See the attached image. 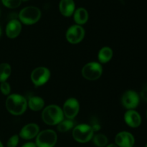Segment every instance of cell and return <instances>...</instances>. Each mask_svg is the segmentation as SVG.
<instances>
[{
	"label": "cell",
	"mask_w": 147,
	"mask_h": 147,
	"mask_svg": "<svg viewBox=\"0 0 147 147\" xmlns=\"http://www.w3.org/2000/svg\"><path fill=\"white\" fill-rule=\"evenodd\" d=\"M27 100L19 94H11L6 100V108L11 114L20 116L23 114L27 109Z\"/></svg>",
	"instance_id": "obj_1"
},
{
	"label": "cell",
	"mask_w": 147,
	"mask_h": 147,
	"mask_svg": "<svg viewBox=\"0 0 147 147\" xmlns=\"http://www.w3.org/2000/svg\"><path fill=\"white\" fill-rule=\"evenodd\" d=\"M42 119L47 125L54 126L58 124L64 120L63 109L56 105H50L43 110Z\"/></svg>",
	"instance_id": "obj_2"
},
{
	"label": "cell",
	"mask_w": 147,
	"mask_h": 147,
	"mask_svg": "<svg viewBox=\"0 0 147 147\" xmlns=\"http://www.w3.org/2000/svg\"><path fill=\"white\" fill-rule=\"evenodd\" d=\"M42 13L40 9L34 6H29L23 8L19 13L20 21L23 24L31 25L40 20Z\"/></svg>",
	"instance_id": "obj_3"
},
{
	"label": "cell",
	"mask_w": 147,
	"mask_h": 147,
	"mask_svg": "<svg viewBox=\"0 0 147 147\" xmlns=\"http://www.w3.org/2000/svg\"><path fill=\"white\" fill-rule=\"evenodd\" d=\"M93 131L91 126L88 124H80L73 129V137L79 143H87L93 137Z\"/></svg>",
	"instance_id": "obj_4"
},
{
	"label": "cell",
	"mask_w": 147,
	"mask_h": 147,
	"mask_svg": "<svg viewBox=\"0 0 147 147\" xmlns=\"http://www.w3.org/2000/svg\"><path fill=\"white\" fill-rule=\"evenodd\" d=\"M57 136L55 131L47 129L39 132L36 136L37 147H54L57 143Z\"/></svg>",
	"instance_id": "obj_5"
},
{
	"label": "cell",
	"mask_w": 147,
	"mask_h": 147,
	"mask_svg": "<svg viewBox=\"0 0 147 147\" xmlns=\"http://www.w3.org/2000/svg\"><path fill=\"white\" fill-rule=\"evenodd\" d=\"M103 68L100 63L96 62H90L83 66L82 69V75L88 80H96L101 76Z\"/></svg>",
	"instance_id": "obj_6"
},
{
	"label": "cell",
	"mask_w": 147,
	"mask_h": 147,
	"mask_svg": "<svg viewBox=\"0 0 147 147\" xmlns=\"http://www.w3.org/2000/svg\"><path fill=\"white\" fill-rule=\"evenodd\" d=\"M141 98L139 93L134 90H128L121 97V103L127 110H134L139 106Z\"/></svg>",
	"instance_id": "obj_7"
},
{
	"label": "cell",
	"mask_w": 147,
	"mask_h": 147,
	"mask_svg": "<svg viewBox=\"0 0 147 147\" xmlns=\"http://www.w3.org/2000/svg\"><path fill=\"white\" fill-rule=\"evenodd\" d=\"M50 77V72L45 67H36L31 73L32 82L36 86H42L47 83Z\"/></svg>",
	"instance_id": "obj_8"
},
{
	"label": "cell",
	"mask_w": 147,
	"mask_h": 147,
	"mask_svg": "<svg viewBox=\"0 0 147 147\" xmlns=\"http://www.w3.org/2000/svg\"><path fill=\"white\" fill-rule=\"evenodd\" d=\"M84 37V29L78 24L72 25L66 32V39L71 44H78L80 42Z\"/></svg>",
	"instance_id": "obj_9"
},
{
	"label": "cell",
	"mask_w": 147,
	"mask_h": 147,
	"mask_svg": "<svg viewBox=\"0 0 147 147\" xmlns=\"http://www.w3.org/2000/svg\"><path fill=\"white\" fill-rule=\"evenodd\" d=\"M80 111V104L74 98H68L63 105V114L67 119H73Z\"/></svg>",
	"instance_id": "obj_10"
},
{
	"label": "cell",
	"mask_w": 147,
	"mask_h": 147,
	"mask_svg": "<svg viewBox=\"0 0 147 147\" xmlns=\"http://www.w3.org/2000/svg\"><path fill=\"white\" fill-rule=\"evenodd\" d=\"M115 142L119 147H134L135 138L130 132L121 131L116 136Z\"/></svg>",
	"instance_id": "obj_11"
},
{
	"label": "cell",
	"mask_w": 147,
	"mask_h": 147,
	"mask_svg": "<svg viewBox=\"0 0 147 147\" xmlns=\"http://www.w3.org/2000/svg\"><path fill=\"white\" fill-rule=\"evenodd\" d=\"M124 121L129 127L136 129L141 126L142 119L140 113L136 110H128L124 114Z\"/></svg>",
	"instance_id": "obj_12"
},
{
	"label": "cell",
	"mask_w": 147,
	"mask_h": 147,
	"mask_svg": "<svg viewBox=\"0 0 147 147\" xmlns=\"http://www.w3.org/2000/svg\"><path fill=\"white\" fill-rule=\"evenodd\" d=\"M40 131V128L36 123H29L25 125L20 132V136L23 139L29 140L36 137Z\"/></svg>",
	"instance_id": "obj_13"
},
{
	"label": "cell",
	"mask_w": 147,
	"mask_h": 147,
	"mask_svg": "<svg viewBox=\"0 0 147 147\" xmlns=\"http://www.w3.org/2000/svg\"><path fill=\"white\" fill-rule=\"evenodd\" d=\"M22 31V24L20 21L13 19L10 20L6 27V34L9 38H16Z\"/></svg>",
	"instance_id": "obj_14"
},
{
	"label": "cell",
	"mask_w": 147,
	"mask_h": 147,
	"mask_svg": "<svg viewBox=\"0 0 147 147\" xmlns=\"http://www.w3.org/2000/svg\"><path fill=\"white\" fill-rule=\"evenodd\" d=\"M59 9L62 15L64 17H69L72 16L76 10L74 0H60Z\"/></svg>",
	"instance_id": "obj_15"
},
{
	"label": "cell",
	"mask_w": 147,
	"mask_h": 147,
	"mask_svg": "<svg viewBox=\"0 0 147 147\" xmlns=\"http://www.w3.org/2000/svg\"><path fill=\"white\" fill-rule=\"evenodd\" d=\"M73 18L76 24L81 26L82 24H84L87 22L88 20V13L85 8L80 7L75 10L73 13Z\"/></svg>",
	"instance_id": "obj_16"
},
{
	"label": "cell",
	"mask_w": 147,
	"mask_h": 147,
	"mask_svg": "<svg viewBox=\"0 0 147 147\" xmlns=\"http://www.w3.org/2000/svg\"><path fill=\"white\" fill-rule=\"evenodd\" d=\"M29 108L32 111H38L42 110L45 106V101L41 97L39 96H32L29 98L28 100Z\"/></svg>",
	"instance_id": "obj_17"
},
{
	"label": "cell",
	"mask_w": 147,
	"mask_h": 147,
	"mask_svg": "<svg viewBox=\"0 0 147 147\" xmlns=\"http://www.w3.org/2000/svg\"><path fill=\"white\" fill-rule=\"evenodd\" d=\"M98 60L101 63H106L111 60L113 57V50L109 47H104L100 49L98 53Z\"/></svg>",
	"instance_id": "obj_18"
},
{
	"label": "cell",
	"mask_w": 147,
	"mask_h": 147,
	"mask_svg": "<svg viewBox=\"0 0 147 147\" xmlns=\"http://www.w3.org/2000/svg\"><path fill=\"white\" fill-rule=\"evenodd\" d=\"M11 73V68L9 64L3 63L0 64V83L5 82Z\"/></svg>",
	"instance_id": "obj_19"
},
{
	"label": "cell",
	"mask_w": 147,
	"mask_h": 147,
	"mask_svg": "<svg viewBox=\"0 0 147 147\" xmlns=\"http://www.w3.org/2000/svg\"><path fill=\"white\" fill-rule=\"evenodd\" d=\"M93 142L95 146L98 147H105L107 146L109 140L106 135L103 134H98L93 136Z\"/></svg>",
	"instance_id": "obj_20"
},
{
	"label": "cell",
	"mask_w": 147,
	"mask_h": 147,
	"mask_svg": "<svg viewBox=\"0 0 147 147\" xmlns=\"http://www.w3.org/2000/svg\"><path fill=\"white\" fill-rule=\"evenodd\" d=\"M57 126V130L60 132L67 131L70 130L74 126V122L72 119H67V120H63L60 123H58Z\"/></svg>",
	"instance_id": "obj_21"
},
{
	"label": "cell",
	"mask_w": 147,
	"mask_h": 147,
	"mask_svg": "<svg viewBox=\"0 0 147 147\" xmlns=\"http://www.w3.org/2000/svg\"><path fill=\"white\" fill-rule=\"evenodd\" d=\"M1 1L6 7L9 9L17 8L22 3V0H1Z\"/></svg>",
	"instance_id": "obj_22"
},
{
	"label": "cell",
	"mask_w": 147,
	"mask_h": 147,
	"mask_svg": "<svg viewBox=\"0 0 147 147\" xmlns=\"http://www.w3.org/2000/svg\"><path fill=\"white\" fill-rule=\"evenodd\" d=\"M0 90L4 96H8L11 92V87L7 82H2L0 85Z\"/></svg>",
	"instance_id": "obj_23"
},
{
	"label": "cell",
	"mask_w": 147,
	"mask_h": 147,
	"mask_svg": "<svg viewBox=\"0 0 147 147\" xmlns=\"http://www.w3.org/2000/svg\"><path fill=\"white\" fill-rule=\"evenodd\" d=\"M19 143V136L18 135H13L9 139L7 143V147H17Z\"/></svg>",
	"instance_id": "obj_24"
},
{
	"label": "cell",
	"mask_w": 147,
	"mask_h": 147,
	"mask_svg": "<svg viewBox=\"0 0 147 147\" xmlns=\"http://www.w3.org/2000/svg\"><path fill=\"white\" fill-rule=\"evenodd\" d=\"M139 96H140V98L142 100L147 103V83H145L143 86Z\"/></svg>",
	"instance_id": "obj_25"
},
{
	"label": "cell",
	"mask_w": 147,
	"mask_h": 147,
	"mask_svg": "<svg viewBox=\"0 0 147 147\" xmlns=\"http://www.w3.org/2000/svg\"><path fill=\"white\" fill-rule=\"evenodd\" d=\"M22 147H37V145H36L35 143H33V142H27V143L23 144Z\"/></svg>",
	"instance_id": "obj_26"
},
{
	"label": "cell",
	"mask_w": 147,
	"mask_h": 147,
	"mask_svg": "<svg viewBox=\"0 0 147 147\" xmlns=\"http://www.w3.org/2000/svg\"><path fill=\"white\" fill-rule=\"evenodd\" d=\"M106 147H119V146H118L116 144H109Z\"/></svg>",
	"instance_id": "obj_27"
},
{
	"label": "cell",
	"mask_w": 147,
	"mask_h": 147,
	"mask_svg": "<svg viewBox=\"0 0 147 147\" xmlns=\"http://www.w3.org/2000/svg\"><path fill=\"white\" fill-rule=\"evenodd\" d=\"M0 147H4V146H3L2 143L1 142V141H0Z\"/></svg>",
	"instance_id": "obj_28"
},
{
	"label": "cell",
	"mask_w": 147,
	"mask_h": 147,
	"mask_svg": "<svg viewBox=\"0 0 147 147\" xmlns=\"http://www.w3.org/2000/svg\"><path fill=\"white\" fill-rule=\"evenodd\" d=\"M1 35V27H0V37Z\"/></svg>",
	"instance_id": "obj_29"
},
{
	"label": "cell",
	"mask_w": 147,
	"mask_h": 147,
	"mask_svg": "<svg viewBox=\"0 0 147 147\" xmlns=\"http://www.w3.org/2000/svg\"><path fill=\"white\" fill-rule=\"evenodd\" d=\"M22 1H28V0H22Z\"/></svg>",
	"instance_id": "obj_30"
},
{
	"label": "cell",
	"mask_w": 147,
	"mask_h": 147,
	"mask_svg": "<svg viewBox=\"0 0 147 147\" xmlns=\"http://www.w3.org/2000/svg\"><path fill=\"white\" fill-rule=\"evenodd\" d=\"M144 147H147V142H146V144H145V146H144Z\"/></svg>",
	"instance_id": "obj_31"
},
{
	"label": "cell",
	"mask_w": 147,
	"mask_h": 147,
	"mask_svg": "<svg viewBox=\"0 0 147 147\" xmlns=\"http://www.w3.org/2000/svg\"><path fill=\"white\" fill-rule=\"evenodd\" d=\"M146 119H147V110H146Z\"/></svg>",
	"instance_id": "obj_32"
}]
</instances>
